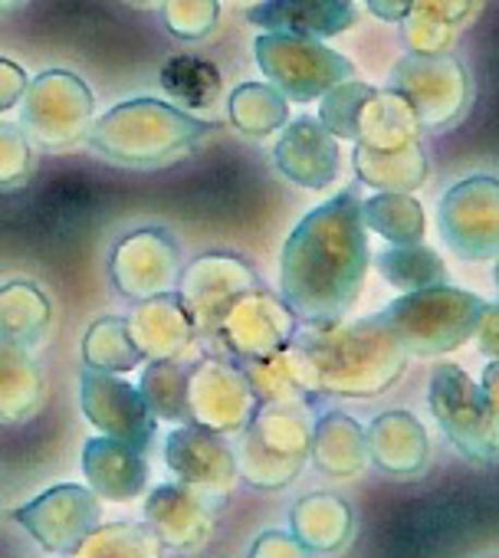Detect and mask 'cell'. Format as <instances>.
Wrapping results in <instances>:
<instances>
[{"label": "cell", "instance_id": "1", "mask_svg": "<svg viewBox=\"0 0 499 558\" xmlns=\"http://www.w3.org/2000/svg\"><path fill=\"white\" fill-rule=\"evenodd\" d=\"M368 263L372 250L362 197L355 187H345L309 210L290 233L280 263V296L303 326L345 319L365 287Z\"/></svg>", "mask_w": 499, "mask_h": 558}, {"label": "cell", "instance_id": "47", "mask_svg": "<svg viewBox=\"0 0 499 558\" xmlns=\"http://www.w3.org/2000/svg\"><path fill=\"white\" fill-rule=\"evenodd\" d=\"M492 276H496V287H499V253H496V269H492Z\"/></svg>", "mask_w": 499, "mask_h": 558}, {"label": "cell", "instance_id": "2", "mask_svg": "<svg viewBox=\"0 0 499 558\" xmlns=\"http://www.w3.org/2000/svg\"><path fill=\"white\" fill-rule=\"evenodd\" d=\"M293 342L303 355L313 398H378L404 375L411 359L378 316L355 323H300Z\"/></svg>", "mask_w": 499, "mask_h": 558}, {"label": "cell", "instance_id": "26", "mask_svg": "<svg viewBox=\"0 0 499 558\" xmlns=\"http://www.w3.org/2000/svg\"><path fill=\"white\" fill-rule=\"evenodd\" d=\"M243 378L254 388L260 404H290V401H303L313 404V391H309V378H306V365L303 355L296 349V342L290 339L283 349L260 355V359H246L236 362Z\"/></svg>", "mask_w": 499, "mask_h": 558}, {"label": "cell", "instance_id": "13", "mask_svg": "<svg viewBox=\"0 0 499 558\" xmlns=\"http://www.w3.org/2000/svg\"><path fill=\"white\" fill-rule=\"evenodd\" d=\"M165 463L184 489L197 493L217 509H223L240 480L233 444L200 424H174V430L165 437Z\"/></svg>", "mask_w": 499, "mask_h": 558}, {"label": "cell", "instance_id": "36", "mask_svg": "<svg viewBox=\"0 0 499 558\" xmlns=\"http://www.w3.org/2000/svg\"><path fill=\"white\" fill-rule=\"evenodd\" d=\"M76 558H158L165 555L161 542L148 522H99L73 551Z\"/></svg>", "mask_w": 499, "mask_h": 558}, {"label": "cell", "instance_id": "16", "mask_svg": "<svg viewBox=\"0 0 499 558\" xmlns=\"http://www.w3.org/2000/svg\"><path fill=\"white\" fill-rule=\"evenodd\" d=\"M440 233L447 246L466 259L499 253V181L473 174L453 184L440 201Z\"/></svg>", "mask_w": 499, "mask_h": 558}, {"label": "cell", "instance_id": "39", "mask_svg": "<svg viewBox=\"0 0 499 558\" xmlns=\"http://www.w3.org/2000/svg\"><path fill=\"white\" fill-rule=\"evenodd\" d=\"M161 21L178 40H204L220 21L217 0H161Z\"/></svg>", "mask_w": 499, "mask_h": 558}, {"label": "cell", "instance_id": "43", "mask_svg": "<svg viewBox=\"0 0 499 558\" xmlns=\"http://www.w3.org/2000/svg\"><path fill=\"white\" fill-rule=\"evenodd\" d=\"M476 349L486 355V359H499V303L496 306H483L479 313V323H476Z\"/></svg>", "mask_w": 499, "mask_h": 558}, {"label": "cell", "instance_id": "12", "mask_svg": "<svg viewBox=\"0 0 499 558\" xmlns=\"http://www.w3.org/2000/svg\"><path fill=\"white\" fill-rule=\"evenodd\" d=\"M257 395L243 378L240 365L227 355H204L187 362V421L223 437H236L249 414L257 411Z\"/></svg>", "mask_w": 499, "mask_h": 558}, {"label": "cell", "instance_id": "29", "mask_svg": "<svg viewBox=\"0 0 499 558\" xmlns=\"http://www.w3.org/2000/svg\"><path fill=\"white\" fill-rule=\"evenodd\" d=\"M53 319L47 293L31 279H11L0 287V339L34 349L44 342Z\"/></svg>", "mask_w": 499, "mask_h": 558}, {"label": "cell", "instance_id": "48", "mask_svg": "<svg viewBox=\"0 0 499 558\" xmlns=\"http://www.w3.org/2000/svg\"><path fill=\"white\" fill-rule=\"evenodd\" d=\"M132 4H155V0H132Z\"/></svg>", "mask_w": 499, "mask_h": 558}, {"label": "cell", "instance_id": "45", "mask_svg": "<svg viewBox=\"0 0 499 558\" xmlns=\"http://www.w3.org/2000/svg\"><path fill=\"white\" fill-rule=\"evenodd\" d=\"M479 391H483V398H486L492 417L499 421V359H492V362L486 365L483 381H479Z\"/></svg>", "mask_w": 499, "mask_h": 558}, {"label": "cell", "instance_id": "17", "mask_svg": "<svg viewBox=\"0 0 499 558\" xmlns=\"http://www.w3.org/2000/svg\"><path fill=\"white\" fill-rule=\"evenodd\" d=\"M80 408H83L86 421L112 440L132 444L138 450H148L155 440L158 417L145 404L138 385H129L125 378H119L112 372H96V368L83 365Z\"/></svg>", "mask_w": 499, "mask_h": 558}, {"label": "cell", "instance_id": "40", "mask_svg": "<svg viewBox=\"0 0 499 558\" xmlns=\"http://www.w3.org/2000/svg\"><path fill=\"white\" fill-rule=\"evenodd\" d=\"M34 165V142L21 125L0 122V191L21 187L31 178Z\"/></svg>", "mask_w": 499, "mask_h": 558}, {"label": "cell", "instance_id": "22", "mask_svg": "<svg viewBox=\"0 0 499 558\" xmlns=\"http://www.w3.org/2000/svg\"><path fill=\"white\" fill-rule=\"evenodd\" d=\"M83 473H86V486L106 502H132L148 489L145 450L112 440L106 434L86 440Z\"/></svg>", "mask_w": 499, "mask_h": 558}, {"label": "cell", "instance_id": "15", "mask_svg": "<svg viewBox=\"0 0 499 558\" xmlns=\"http://www.w3.org/2000/svg\"><path fill=\"white\" fill-rule=\"evenodd\" d=\"M181 253L165 227H138L125 233L109 253V279L129 303L168 293L178 287Z\"/></svg>", "mask_w": 499, "mask_h": 558}, {"label": "cell", "instance_id": "38", "mask_svg": "<svg viewBox=\"0 0 499 558\" xmlns=\"http://www.w3.org/2000/svg\"><path fill=\"white\" fill-rule=\"evenodd\" d=\"M378 89L358 80H345L339 86H332L326 96H319V122L345 142H355L358 135V122L365 116V106L372 102Z\"/></svg>", "mask_w": 499, "mask_h": 558}, {"label": "cell", "instance_id": "32", "mask_svg": "<svg viewBox=\"0 0 499 558\" xmlns=\"http://www.w3.org/2000/svg\"><path fill=\"white\" fill-rule=\"evenodd\" d=\"M375 266L385 276V283L401 290V293H414V290L447 283L443 259L424 243H391L388 250L378 253Z\"/></svg>", "mask_w": 499, "mask_h": 558}, {"label": "cell", "instance_id": "31", "mask_svg": "<svg viewBox=\"0 0 499 558\" xmlns=\"http://www.w3.org/2000/svg\"><path fill=\"white\" fill-rule=\"evenodd\" d=\"M233 129L246 138H267L290 122V99L273 83H240L227 99Z\"/></svg>", "mask_w": 499, "mask_h": 558}, {"label": "cell", "instance_id": "11", "mask_svg": "<svg viewBox=\"0 0 499 558\" xmlns=\"http://www.w3.org/2000/svg\"><path fill=\"white\" fill-rule=\"evenodd\" d=\"M254 287H260V276L246 259H240L236 253H227V250H210V253L194 256L187 266H181L174 290L181 293V300L191 313L197 339H204L210 345L217 323L223 319L230 303Z\"/></svg>", "mask_w": 499, "mask_h": 558}, {"label": "cell", "instance_id": "28", "mask_svg": "<svg viewBox=\"0 0 499 558\" xmlns=\"http://www.w3.org/2000/svg\"><path fill=\"white\" fill-rule=\"evenodd\" d=\"M473 14V0H411L401 21L411 53H447L457 31Z\"/></svg>", "mask_w": 499, "mask_h": 558}, {"label": "cell", "instance_id": "8", "mask_svg": "<svg viewBox=\"0 0 499 558\" xmlns=\"http://www.w3.org/2000/svg\"><path fill=\"white\" fill-rule=\"evenodd\" d=\"M257 66L264 76L290 99V102H313L326 96L332 86L355 76L352 60L322 47L319 40L290 37V34H260L254 44Z\"/></svg>", "mask_w": 499, "mask_h": 558}, {"label": "cell", "instance_id": "30", "mask_svg": "<svg viewBox=\"0 0 499 558\" xmlns=\"http://www.w3.org/2000/svg\"><path fill=\"white\" fill-rule=\"evenodd\" d=\"M355 174L375 191H417L427 178V158L417 145L404 148H368L355 142Z\"/></svg>", "mask_w": 499, "mask_h": 558}, {"label": "cell", "instance_id": "6", "mask_svg": "<svg viewBox=\"0 0 499 558\" xmlns=\"http://www.w3.org/2000/svg\"><path fill=\"white\" fill-rule=\"evenodd\" d=\"M96 112L93 89L70 70H44L27 83L21 99V129L37 148L70 151L76 148Z\"/></svg>", "mask_w": 499, "mask_h": 558}, {"label": "cell", "instance_id": "42", "mask_svg": "<svg viewBox=\"0 0 499 558\" xmlns=\"http://www.w3.org/2000/svg\"><path fill=\"white\" fill-rule=\"evenodd\" d=\"M27 70L17 66L14 60H0V112H8L14 106H21L24 93H27Z\"/></svg>", "mask_w": 499, "mask_h": 558}, {"label": "cell", "instance_id": "19", "mask_svg": "<svg viewBox=\"0 0 499 558\" xmlns=\"http://www.w3.org/2000/svg\"><path fill=\"white\" fill-rule=\"evenodd\" d=\"M273 161L287 181L309 191H322L339 178V165H342L339 138L319 119L303 116L280 129Z\"/></svg>", "mask_w": 499, "mask_h": 558}, {"label": "cell", "instance_id": "34", "mask_svg": "<svg viewBox=\"0 0 499 558\" xmlns=\"http://www.w3.org/2000/svg\"><path fill=\"white\" fill-rule=\"evenodd\" d=\"M142 362H145V355L138 352V345L129 332V323L122 316L96 319L89 326V332L83 336V365L86 368L125 375V372L138 368Z\"/></svg>", "mask_w": 499, "mask_h": 558}, {"label": "cell", "instance_id": "5", "mask_svg": "<svg viewBox=\"0 0 499 558\" xmlns=\"http://www.w3.org/2000/svg\"><path fill=\"white\" fill-rule=\"evenodd\" d=\"M483 306L486 300L440 283V287L404 293L401 300L385 306L378 319L394 332V339L404 345L407 355L434 359V355L457 352L473 339Z\"/></svg>", "mask_w": 499, "mask_h": 558}, {"label": "cell", "instance_id": "27", "mask_svg": "<svg viewBox=\"0 0 499 558\" xmlns=\"http://www.w3.org/2000/svg\"><path fill=\"white\" fill-rule=\"evenodd\" d=\"M44 401V372L27 345L0 339V424H21Z\"/></svg>", "mask_w": 499, "mask_h": 558}, {"label": "cell", "instance_id": "41", "mask_svg": "<svg viewBox=\"0 0 499 558\" xmlns=\"http://www.w3.org/2000/svg\"><path fill=\"white\" fill-rule=\"evenodd\" d=\"M249 555L254 558H313V551L293 532H277V529L257 535V542L249 545Z\"/></svg>", "mask_w": 499, "mask_h": 558}, {"label": "cell", "instance_id": "3", "mask_svg": "<svg viewBox=\"0 0 499 558\" xmlns=\"http://www.w3.org/2000/svg\"><path fill=\"white\" fill-rule=\"evenodd\" d=\"M217 132L214 122L194 119L187 109L165 99H129L112 106L86 132V142L96 155L129 165V168H158L171 165L181 155L200 151V145Z\"/></svg>", "mask_w": 499, "mask_h": 558}, {"label": "cell", "instance_id": "46", "mask_svg": "<svg viewBox=\"0 0 499 558\" xmlns=\"http://www.w3.org/2000/svg\"><path fill=\"white\" fill-rule=\"evenodd\" d=\"M27 4V0H0V14H14Z\"/></svg>", "mask_w": 499, "mask_h": 558}, {"label": "cell", "instance_id": "25", "mask_svg": "<svg viewBox=\"0 0 499 558\" xmlns=\"http://www.w3.org/2000/svg\"><path fill=\"white\" fill-rule=\"evenodd\" d=\"M290 525H293V535L313 555H332V551H342L352 542L355 512L342 496L309 493L293 506Z\"/></svg>", "mask_w": 499, "mask_h": 558}, {"label": "cell", "instance_id": "9", "mask_svg": "<svg viewBox=\"0 0 499 558\" xmlns=\"http://www.w3.org/2000/svg\"><path fill=\"white\" fill-rule=\"evenodd\" d=\"M388 89L398 93L417 116L424 132H440L460 122L470 106V80L450 53H407L394 63Z\"/></svg>", "mask_w": 499, "mask_h": 558}, {"label": "cell", "instance_id": "37", "mask_svg": "<svg viewBox=\"0 0 499 558\" xmlns=\"http://www.w3.org/2000/svg\"><path fill=\"white\" fill-rule=\"evenodd\" d=\"M220 73L214 63L194 57V53H181L171 57L161 66V89L181 102V109H210L220 96Z\"/></svg>", "mask_w": 499, "mask_h": 558}, {"label": "cell", "instance_id": "14", "mask_svg": "<svg viewBox=\"0 0 499 558\" xmlns=\"http://www.w3.org/2000/svg\"><path fill=\"white\" fill-rule=\"evenodd\" d=\"M14 519L50 555H73L76 545L102 522V499L80 483H57L27 506L14 509Z\"/></svg>", "mask_w": 499, "mask_h": 558}, {"label": "cell", "instance_id": "18", "mask_svg": "<svg viewBox=\"0 0 499 558\" xmlns=\"http://www.w3.org/2000/svg\"><path fill=\"white\" fill-rule=\"evenodd\" d=\"M217 512V506L181 483H161L145 496V522L168 555H194L207 548Z\"/></svg>", "mask_w": 499, "mask_h": 558}, {"label": "cell", "instance_id": "20", "mask_svg": "<svg viewBox=\"0 0 499 558\" xmlns=\"http://www.w3.org/2000/svg\"><path fill=\"white\" fill-rule=\"evenodd\" d=\"M355 0H260L246 21L267 34H290L306 40H329L355 24Z\"/></svg>", "mask_w": 499, "mask_h": 558}, {"label": "cell", "instance_id": "44", "mask_svg": "<svg viewBox=\"0 0 499 558\" xmlns=\"http://www.w3.org/2000/svg\"><path fill=\"white\" fill-rule=\"evenodd\" d=\"M365 4H368V14L385 24H401L404 14L411 11V0H365Z\"/></svg>", "mask_w": 499, "mask_h": 558}, {"label": "cell", "instance_id": "33", "mask_svg": "<svg viewBox=\"0 0 499 558\" xmlns=\"http://www.w3.org/2000/svg\"><path fill=\"white\" fill-rule=\"evenodd\" d=\"M362 220L372 233L388 243H421L424 240V207L411 191H378L362 201Z\"/></svg>", "mask_w": 499, "mask_h": 558}, {"label": "cell", "instance_id": "21", "mask_svg": "<svg viewBox=\"0 0 499 558\" xmlns=\"http://www.w3.org/2000/svg\"><path fill=\"white\" fill-rule=\"evenodd\" d=\"M125 323H129V332H132L138 352L148 362L151 359H181L197 339L191 313L178 290L138 300L135 310L125 316Z\"/></svg>", "mask_w": 499, "mask_h": 558}, {"label": "cell", "instance_id": "35", "mask_svg": "<svg viewBox=\"0 0 499 558\" xmlns=\"http://www.w3.org/2000/svg\"><path fill=\"white\" fill-rule=\"evenodd\" d=\"M138 391L158 421H168V424L187 421V362L184 359H151L142 372Z\"/></svg>", "mask_w": 499, "mask_h": 558}, {"label": "cell", "instance_id": "4", "mask_svg": "<svg viewBox=\"0 0 499 558\" xmlns=\"http://www.w3.org/2000/svg\"><path fill=\"white\" fill-rule=\"evenodd\" d=\"M303 401L290 404H257L243 430L236 434L233 457L243 483L264 493L287 489L300 480L309 463V437L313 424L306 417Z\"/></svg>", "mask_w": 499, "mask_h": 558}, {"label": "cell", "instance_id": "7", "mask_svg": "<svg viewBox=\"0 0 499 558\" xmlns=\"http://www.w3.org/2000/svg\"><path fill=\"white\" fill-rule=\"evenodd\" d=\"M427 404L447 440L466 460L483 466L499 463V421L492 417L479 385H473V378L460 365L440 362L430 372Z\"/></svg>", "mask_w": 499, "mask_h": 558}, {"label": "cell", "instance_id": "23", "mask_svg": "<svg viewBox=\"0 0 499 558\" xmlns=\"http://www.w3.org/2000/svg\"><path fill=\"white\" fill-rule=\"evenodd\" d=\"M368 463L388 476H417L427 470L430 440L424 424L407 411H385L378 414L368 430Z\"/></svg>", "mask_w": 499, "mask_h": 558}, {"label": "cell", "instance_id": "24", "mask_svg": "<svg viewBox=\"0 0 499 558\" xmlns=\"http://www.w3.org/2000/svg\"><path fill=\"white\" fill-rule=\"evenodd\" d=\"M309 463L332 476V480H352L368 470V440L365 427L342 414V411H326L313 424L309 437Z\"/></svg>", "mask_w": 499, "mask_h": 558}, {"label": "cell", "instance_id": "10", "mask_svg": "<svg viewBox=\"0 0 499 558\" xmlns=\"http://www.w3.org/2000/svg\"><path fill=\"white\" fill-rule=\"evenodd\" d=\"M300 329V319L283 303V296L270 293L264 283L240 293L223 319L217 323V332L210 339L214 355H227L230 362L260 359L277 349H283Z\"/></svg>", "mask_w": 499, "mask_h": 558}]
</instances>
